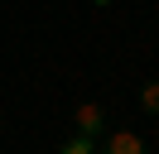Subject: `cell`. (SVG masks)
I'll list each match as a JSON object with an SVG mask.
<instances>
[{
	"label": "cell",
	"mask_w": 159,
	"mask_h": 154,
	"mask_svg": "<svg viewBox=\"0 0 159 154\" xmlns=\"http://www.w3.org/2000/svg\"><path fill=\"white\" fill-rule=\"evenodd\" d=\"M72 120H77V135H92V140L106 130V116H101V106H92V101H82L77 111H72Z\"/></svg>",
	"instance_id": "cell-1"
},
{
	"label": "cell",
	"mask_w": 159,
	"mask_h": 154,
	"mask_svg": "<svg viewBox=\"0 0 159 154\" xmlns=\"http://www.w3.org/2000/svg\"><path fill=\"white\" fill-rule=\"evenodd\" d=\"M101 154H149V149H145V140L135 130H116V135H106V149Z\"/></svg>",
	"instance_id": "cell-2"
},
{
	"label": "cell",
	"mask_w": 159,
	"mask_h": 154,
	"mask_svg": "<svg viewBox=\"0 0 159 154\" xmlns=\"http://www.w3.org/2000/svg\"><path fill=\"white\" fill-rule=\"evenodd\" d=\"M58 154H97V140H92V135H68V140L58 144Z\"/></svg>",
	"instance_id": "cell-3"
},
{
	"label": "cell",
	"mask_w": 159,
	"mask_h": 154,
	"mask_svg": "<svg viewBox=\"0 0 159 154\" xmlns=\"http://www.w3.org/2000/svg\"><path fill=\"white\" fill-rule=\"evenodd\" d=\"M140 106H145L149 116H159V82H145V87H140Z\"/></svg>",
	"instance_id": "cell-4"
},
{
	"label": "cell",
	"mask_w": 159,
	"mask_h": 154,
	"mask_svg": "<svg viewBox=\"0 0 159 154\" xmlns=\"http://www.w3.org/2000/svg\"><path fill=\"white\" fill-rule=\"evenodd\" d=\"M92 5H116V0H92Z\"/></svg>",
	"instance_id": "cell-5"
}]
</instances>
